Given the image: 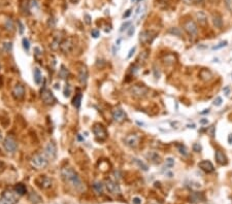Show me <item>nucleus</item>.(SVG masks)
I'll use <instances>...</instances> for the list:
<instances>
[{"instance_id":"f257e3e1","label":"nucleus","mask_w":232,"mask_h":204,"mask_svg":"<svg viewBox=\"0 0 232 204\" xmlns=\"http://www.w3.org/2000/svg\"><path fill=\"white\" fill-rule=\"evenodd\" d=\"M61 176L66 184L69 185V186L72 187L73 189H76V191L81 192V191L85 190V186H84L81 177H79V174H77L71 167L66 166V167L62 168Z\"/></svg>"},{"instance_id":"f03ea898","label":"nucleus","mask_w":232,"mask_h":204,"mask_svg":"<svg viewBox=\"0 0 232 204\" xmlns=\"http://www.w3.org/2000/svg\"><path fill=\"white\" fill-rule=\"evenodd\" d=\"M31 165L35 169H45L49 165V158L45 153H36L31 158Z\"/></svg>"},{"instance_id":"7ed1b4c3","label":"nucleus","mask_w":232,"mask_h":204,"mask_svg":"<svg viewBox=\"0 0 232 204\" xmlns=\"http://www.w3.org/2000/svg\"><path fill=\"white\" fill-rule=\"evenodd\" d=\"M19 200V194L16 191L6 190L3 192L1 198H0V204H17Z\"/></svg>"},{"instance_id":"20e7f679","label":"nucleus","mask_w":232,"mask_h":204,"mask_svg":"<svg viewBox=\"0 0 232 204\" xmlns=\"http://www.w3.org/2000/svg\"><path fill=\"white\" fill-rule=\"evenodd\" d=\"M93 133L95 135V138L96 140L98 141H104L106 140L107 138L108 134H107V131H106L105 127L103 126L102 124H95L93 126Z\"/></svg>"},{"instance_id":"39448f33","label":"nucleus","mask_w":232,"mask_h":204,"mask_svg":"<svg viewBox=\"0 0 232 204\" xmlns=\"http://www.w3.org/2000/svg\"><path fill=\"white\" fill-rule=\"evenodd\" d=\"M3 147L7 153L9 154L16 153L17 149H18V143H17L16 138L14 136H12V135L6 136L3 140Z\"/></svg>"},{"instance_id":"423d86ee","label":"nucleus","mask_w":232,"mask_h":204,"mask_svg":"<svg viewBox=\"0 0 232 204\" xmlns=\"http://www.w3.org/2000/svg\"><path fill=\"white\" fill-rule=\"evenodd\" d=\"M148 92H149V89L143 86V85H135V86H133L130 89L131 95L137 99L143 98L145 96H147Z\"/></svg>"},{"instance_id":"0eeeda50","label":"nucleus","mask_w":232,"mask_h":204,"mask_svg":"<svg viewBox=\"0 0 232 204\" xmlns=\"http://www.w3.org/2000/svg\"><path fill=\"white\" fill-rule=\"evenodd\" d=\"M184 30L190 35V37H195L198 33V27L197 24L193 20H187L183 24Z\"/></svg>"},{"instance_id":"6e6552de","label":"nucleus","mask_w":232,"mask_h":204,"mask_svg":"<svg viewBox=\"0 0 232 204\" xmlns=\"http://www.w3.org/2000/svg\"><path fill=\"white\" fill-rule=\"evenodd\" d=\"M40 97H41V100L45 104L47 105H51V104H54L56 102V98L54 96L53 92L51 90L47 88H43L40 92Z\"/></svg>"},{"instance_id":"1a4fd4ad","label":"nucleus","mask_w":232,"mask_h":204,"mask_svg":"<svg viewBox=\"0 0 232 204\" xmlns=\"http://www.w3.org/2000/svg\"><path fill=\"white\" fill-rule=\"evenodd\" d=\"M156 37V32L150 30L141 31L139 33V41L143 45H149L154 40V38Z\"/></svg>"},{"instance_id":"9d476101","label":"nucleus","mask_w":232,"mask_h":204,"mask_svg":"<svg viewBox=\"0 0 232 204\" xmlns=\"http://www.w3.org/2000/svg\"><path fill=\"white\" fill-rule=\"evenodd\" d=\"M12 95L16 100L21 101L25 97V87L22 84H17L12 91Z\"/></svg>"},{"instance_id":"9b49d317","label":"nucleus","mask_w":232,"mask_h":204,"mask_svg":"<svg viewBox=\"0 0 232 204\" xmlns=\"http://www.w3.org/2000/svg\"><path fill=\"white\" fill-rule=\"evenodd\" d=\"M124 142L127 147H131V149H135L139 144V136L137 134H129L125 137Z\"/></svg>"},{"instance_id":"f8f14e48","label":"nucleus","mask_w":232,"mask_h":204,"mask_svg":"<svg viewBox=\"0 0 232 204\" xmlns=\"http://www.w3.org/2000/svg\"><path fill=\"white\" fill-rule=\"evenodd\" d=\"M112 120L115 121L116 123H123L125 120H126L127 116H126V112L122 109L121 107H117L112 110Z\"/></svg>"},{"instance_id":"ddd939ff","label":"nucleus","mask_w":232,"mask_h":204,"mask_svg":"<svg viewBox=\"0 0 232 204\" xmlns=\"http://www.w3.org/2000/svg\"><path fill=\"white\" fill-rule=\"evenodd\" d=\"M73 47H74V43L71 38L64 39L61 42V45H60V50L65 54L71 53L73 51Z\"/></svg>"},{"instance_id":"4468645a","label":"nucleus","mask_w":232,"mask_h":204,"mask_svg":"<svg viewBox=\"0 0 232 204\" xmlns=\"http://www.w3.org/2000/svg\"><path fill=\"white\" fill-rule=\"evenodd\" d=\"M105 186H106L107 191L110 193V194H112V195H120L121 194V189H120V187H119V185L117 184V182H112V180H107L105 182Z\"/></svg>"},{"instance_id":"2eb2a0df","label":"nucleus","mask_w":232,"mask_h":204,"mask_svg":"<svg viewBox=\"0 0 232 204\" xmlns=\"http://www.w3.org/2000/svg\"><path fill=\"white\" fill-rule=\"evenodd\" d=\"M88 69L86 67V65L84 64H81L79 67V80L81 85H86L88 80Z\"/></svg>"},{"instance_id":"dca6fc26","label":"nucleus","mask_w":232,"mask_h":204,"mask_svg":"<svg viewBox=\"0 0 232 204\" xmlns=\"http://www.w3.org/2000/svg\"><path fill=\"white\" fill-rule=\"evenodd\" d=\"M45 154L49 159L54 160L56 158V155H57V149H56V145L54 144L53 142H49L47 147H45Z\"/></svg>"},{"instance_id":"f3484780","label":"nucleus","mask_w":232,"mask_h":204,"mask_svg":"<svg viewBox=\"0 0 232 204\" xmlns=\"http://www.w3.org/2000/svg\"><path fill=\"white\" fill-rule=\"evenodd\" d=\"M198 167L200 168L201 170H203L204 172L206 173H210L215 170V167L213 165V163L208 160H204V161H201L198 163Z\"/></svg>"},{"instance_id":"a211bd4d","label":"nucleus","mask_w":232,"mask_h":204,"mask_svg":"<svg viewBox=\"0 0 232 204\" xmlns=\"http://www.w3.org/2000/svg\"><path fill=\"white\" fill-rule=\"evenodd\" d=\"M195 18L197 20V23L199 24V26L201 27L208 26V16H206V14L204 11H201V10L197 11L195 14Z\"/></svg>"},{"instance_id":"6ab92c4d","label":"nucleus","mask_w":232,"mask_h":204,"mask_svg":"<svg viewBox=\"0 0 232 204\" xmlns=\"http://www.w3.org/2000/svg\"><path fill=\"white\" fill-rule=\"evenodd\" d=\"M36 182H37V185L43 189H49L50 187L52 186V180L45 175L40 176L38 180H36Z\"/></svg>"},{"instance_id":"aec40b11","label":"nucleus","mask_w":232,"mask_h":204,"mask_svg":"<svg viewBox=\"0 0 232 204\" xmlns=\"http://www.w3.org/2000/svg\"><path fill=\"white\" fill-rule=\"evenodd\" d=\"M212 21L213 24L216 28H222L223 26V19L219 12H213L212 14Z\"/></svg>"},{"instance_id":"412c9836","label":"nucleus","mask_w":232,"mask_h":204,"mask_svg":"<svg viewBox=\"0 0 232 204\" xmlns=\"http://www.w3.org/2000/svg\"><path fill=\"white\" fill-rule=\"evenodd\" d=\"M215 157H216L217 162H218L220 165H227V163H228V160H227L226 155H225L222 151H220V149L216 151V155H215Z\"/></svg>"},{"instance_id":"4be33fe9","label":"nucleus","mask_w":232,"mask_h":204,"mask_svg":"<svg viewBox=\"0 0 232 204\" xmlns=\"http://www.w3.org/2000/svg\"><path fill=\"white\" fill-rule=\"evenodd\" d=\"M199 76L202 80L208 82V80H210L213 78V73L208 69H202L201 71L199 72Z\"/></svg>"},{"instance_id":"5701e85b","label":"nucleus","mask_w":232,"mask_h":204,"mask_svg":"<svg viewBox=\"0 0 232 204\" xmlns=\"http://www.w3.org/2000/svg\"><path fill=\"white\" fill-rule=\"evenodd\" d=\"M147 158L149 160H151V161L153 162V163H155V164H159L161 162L160 156H159L158 154L156 153V152H150V153L147 155Z\"/></svg>"},{"instance_id":"b1692460","label":"nucleus","mask_w":232,"mask_h":204,"mask_svg":"<svg viewBox=\"0 0 232 204\" xmlns=\"http://www.w3.org/2000/svg\"><path fill=\"white\" fill-rule=\"evenodd\" d=\"M33 76H34V82L36 85H40L41 80H43V76H41L40 70L38 68H34V71H33Z\"/></svg>"},{"instance_id":"393cba45","label":"nucleus","mask_w":232,"mask_h":204,"mask_svg":"<svg viewBox=\"0 0 232 204\" xmlns=\"http://www.w3.org/2000/svg\"><path fill=\"white\" fill-rule=\"evenodd\" d=\"M14 191H16L19 195H25L27 193V188L25 185L18 184V185H16V187H14Z\"/></svg>"},{"instance_id":"a878e982","label":"nucleus","mask_w":232,"mask_h":204,"mask_svg":"<svg viewBox=\"0 0 232 204\" xmlns=\"http://www.w3.org/2000/svg\"><path fill=\"white\" fill-rule=\"evenodd\" d=\"M81 98H83V95H81V92H79L77 94L74 96L73 100H72V104H73V106L76 108L79 109V106H81Z\"/></svg>"},{"instance_id":"bb28decb","label":"nucleus","mask_w":232,"mask_h":204,"mask_svg":"<svg viewBox=\"0 0 232 204\" xmlns=\"http://www.w3.org/2000/svg\"><path fill=\"white\" fill-rule=\"evenodd\" d=\"M61 39L58 38V37H55V39L53 40V42L51 43V47L52 50H54V51H57L58 49L60 47V45H61Z\"/></svg>"},{"instance_id":"cd10ccee","label":"nucleus","mask_w":232,"mask_h":204,"mask_svg":"<svg viewBox=\"0 0 232 204\" xmlns=\"http://www.w3.org/2000/svg\"><path fill=\"white\" fill-rule=\"evenodd\" d=\"M93 188H94V190L96 191V193H98V194H102V192H103V185H102L100 182H94Z\"/></svg>"},{"instance_id":"c85d7f7f","label":"nucleus","mask_w":232,"mask_h":204,"mask_svg":"<svg viewBox=\"0 0 232 204\" xmlns=\"http://www.w3.org/2000/svg\"><path fill=\"white\" fill-rule=\"evenodd\" d=\"M228 45V41L227 40H224V41H221V42H219L218 45H214V47H212L214 51H216V50H220V49H223V47H227Z\"/></svg>"},{"instance_id":"c756f323","label":"nucleus","mask_w":232,"mask_h":204,"mask_svg":"<svg viewBox=\"0 0 232 204\" xmlns=\"http://www.w3.org/2000/svg\"><path fill=\"white\" fill-rule=\"evenodd\" d=\"M67 75H68V70L66 69L64 66H61V69H60V71H59V76L61 78H66Z\"/></svg>"},{"instance_id":"7c9ffc66","label":"nucleus","mask_w":232,"mask_h":204,"mask_svg":"<svg viewBox=\"0 0 232 204\" xmlns=\"http://www.w3.org/2000/svg\"><path fill=\"white\" fill-rule=\"evenodd\" d=\"M175 62V57L172 55H168L167 57L164 58V63L165 64H173Z\"/></svg>"},{"instance_id":"2f4dec72","label":"nucleus","mask_w":232,"mask_h":204,"mask_svg":"<svg viewBox=\"0 0 232 204\" xmlns=\"http://www.w3.org/2000/svg\"><path fill=\"white\" fill-rule=\"evenodd\" d=\"M169 33H171V34L173 35H177V36H182V30L179 28H177V27H173V28H171L170 30H169Z\"/></svg>"},{"instance_id":"473e14b6","label":"nucleus","mask_w":232,"mask_h":204,"mask_svg":"<svg viewBox=\"0 0 232 204\" xmlns=\"http://www.w3.org/2000/svg\"><path fill=\"white\" fill-rule=\"evenodd\" d=\"M5 27H6V29H7V30H9V31H14V22H12V21L10 20V19H8V20L6 21Z\"/></svg>"},{"instance_id":"72a5a7b5","label":"nucleus","mask_w":232,"mask_h":204,"mask_svg":"<svg viewBox=\"0 0 232 204\" xmlns=\"http://www.w3.org/2000/svg\"><path fill=\"white\" fill-rule=\"evenodd\" d=\"M133 160H134V162L137 164V165L139 166V167L141 168V169H143V170H145V171H147V170H148V166L146 165V164L143 163V162H141L139 159H133Z\"/></svg>"},{"instance_id":"f704fd0d","label":"nucleus","mask_w":232,"mask_h":204,"mask_svg":"<svg viewBox=\"0 0 232 204\" xmlns=\"http://www.w3.org/2000/svg\"><path fill=\"white\" fill-rule=\"evenodd\" d=\"M177 149H179V153H181L182 155L188 156V152H187V149L185 147V145H183V144H177Z\"/></svg>"},{"instance_id":"c9c22d12","label":"nucleus","mask_w":232,"mask_h":204,"mask_svg":"<svg viewBox=\"0 0 232 204\" xmlns=\"http://www.w3.org/2000/svg\"><path fill=\"white\" fill-rule=\"evenodd\" d=\"M224 3L227 9L232 14V0H224Z\"/></svg>"},{"instance_id":"e433bc0d","label":"nucleus","mask_w":232,"mask_h":204,"mask_svg":"<svg viewBox=\"0 0 232 204\" xmlns=\"http://www.w3.org/2000/svg\"><path fill=\"white\" fill-rule=\"evenodd\" d=\"M130 26H131V22H126V23H124V24H122V26H121L120 31H121V32H123V31L127 30V29H128V27H130Z\"/></svg>"},{"instance_id":"4c0bfd02","label":"nucleus","mask_w":232,"mask_h":204,"mask_svg":"<svg viewBox=\"0 0 232 204\" xmlns=\"http://www.w3.org/2000/svg\"><path fill=\"white\" fill-rule=\"evenodd\" d=\"M23 47L26 51H29V47H30V43L27 38H23Z\"/></svg>"},{"instance_id":"58836bf2","label":"nucleus","mask_w":232,"mask_h":204,"mask_svg":"<svg viewBox=\"0 0 232 204\" xmlns=\"http://www.w3.org/2000/svg\"><path fill=\"white\" fill-rule=\"evenodd\" d=\"M193 149L194 152H196V153H200L202 149V147L199 144V143H194L193 144Z\"/></svg>"},{"instance_id":"ea45409f","label":"nucleus","mask_w":232,"mask_h":204,"mask_svg":"<svg viewBox=\"0 0 232 204\" xmlns=\"http://www.w3.org/2000/svg\"><path fill=\"white\" fill-rule=\"evenodd\" d=\"M222 102H223V100H222L221 97H217V98L214 100V105L215 106H221L222 105Z\"/></svg>"},{"instance_id":"a19ab883","label":"nucleus","mask_w":232,"mask_h":204,"mask_svg":"<svg viewBox=\"0 0 232 204\" xmlns=\"http://www.w3.org/2000/svg\"><path fill=\"white\" fill-rule=\"evenodd\" d=\"M3 49L5 50L6 52H9L12 50V42H5L3 43Z\"/></svg>"},{"instance_id":"79ce46f5","label":"nucleus","mask_w":232,"mask_h":204,"mask_svg":"<svg viewBox=\"0 0 232 204\" xmlns=\"http://www.w3.org/2000/svg\"><path fill=\"white\" fill-rule=\"evenodd\" d=\"M135 51H136V47H133L132 49L130 50V52H129V54H128V56H127V59H130L131 57L133 56V54L135 53Z\"/></svg>"},{"instance_id":"37998d69","label":"nucleus","mask_w":232,"mask_h":204,"mask_svg":"<svg viewBox=\"0 0 232 204\" xmlns=\"http://www.w3.org/2000/svg\"><path fill=\"white\" fill-rule=\"evenodd\" d=\"M134 31H135L134 27H133V26H130V27H129V31H128V36H129V37H131V36H132V35H133V34H134Z\"/></svg>"},{"instance_id":"c03bdc74","label":"nucleus","mask_w":232,"mask_h":204,"mask_svg":"<svg viewBox=\"0 0 232 204\" xmlns=\"http://www.w3.org/2000/svg\"><path fill=\"white\" fill-rule=\"evenodd\" d=\"M85 22L87 25L91 24V17H90L89 14H85Z\"/></svg>"},{"instance_id":"a18cd8bd","label":"nucleus","mask_w":232,"mask_h":204,"mask_svg":"<svg viewBox=\"0 0 232 204\" xmlns=\"http://www.w3.org/2000/svg\"><path fill=\"white\" fill-rule=\"evenodd\" d=\"M91 35L94 37V38H97V37L99 36V31H98V30H92Z\"/></svg>"},{"instance_id":"49530a36","label":"nucleus","mask_w":232,"mask_h":204,"mask_svg":"<svg viewBox=\"0 0 232 204\" xmlns=\"http://www.w3.org/2000/svg\"><path fill=\"white\" fill-rule=\"evenodd\" d=\"M166 164L168 166H172L174 164V161H173L172 158H168V159H166Z\"/></svg>"},{"instance_id":"de8ad7c7","label":"nucleus","mask_w":232,"mask_h":204,"mask_svg":"<svg viewBox=\"0 0 232 204\" xmlns=\"http://www.w3.org/2000/svg\"><path fill=\"white\" fill-rule=\"evenodd\" d=\"M147 57H148V53H147V52H143V53L140 54V56H139V58H140V59L143 60H143L147 59Z\"/></svg>"},{"instance_id":"09e8293b","label":"nucleus","mask_w":232,"mask_h":204,"mask_svg":"<svg viewBox=\"0 0 232 204\" xmlns=\"http://www.w3.org/2000/svg\"><path fill=\"white\" fill-rule=\"evenodd\" d=\"M196 1H197V0H183L184 3H185V4H188V5H190V4H194Z\"/></svg>"},{"instance_id":"8fccbe9b","label":"nucleus","mask_w":232,"mask_h":204,"mask_svg":"<svg viewBox=\"0 0 232 204\" xmlns=\"http://www.w3.org/2000/svg\"><path fill=\"white\" fill-rule=\"evenodd\" d=\"M133 204H141V200L138 198V197H135V198H133Z\"/></svg>"},{"instance_id":"3c124183","label":"nucleus","mask_w":232,"mask_h":204,"mask_svg":"<svg viewBox=\"0 0 232 204\" xmlns=\"http://www.w3.org/2000/svg\"><path fill=\"white\" fill-rule=\"evenodd\" d=\"M19 26H20V34H23V31H24V26L21 22H18Z\"/></svg>"},{"instance_id":"603ef678","label":"nucleus","mask_w":232,"mask_h":204,"mask_svg":"<svg viewBox=\"0 0 232 204\" xmlns=\"http://www.w3.org/2000/svg\"><path fill=\"white\" fill-rule=\"evenodd\" d=\"M130 14H131V9H128V10H127V11H126V14H124V16H123V18H124V19L128 18V17L130 16Z\"/></svg>"},{"instance_id":"864d4df0","label":"nucleus","mask_w":232,"mask_h":204,"mask_svg":"<svg viewBox=\"0 0 232 204\" xmlns=\"http://www.w3.org/2000/svg\"><path fill=\"white\" fill-rule=\"evenodd\" d=\"M200 124H202V125H205V124H208V119H202V120H200Z\"/></svg>"},{"instance_id":"5fc2aeb1","label":"nucleus","mask_w":232,"mask_h":204,"mask_svg":"<svg viewBox=\"0 0 232 204\" xmlns=\"http://www.w3.org/2000/svg\"><path fill=\"white\" fill-rule=\"evenodd\" d=\"M214 130H215V126H212V127H210V136H212V137H214V136H215V134H214Z\"/></svg>"},{"instance_id":"6e6d98bb","label":"nucleus","mask_w":232,"mask_h":204,"mask_svg":"<svg viewBox=\"0 0 232 204\" xmlns=\"http://www.w3.org/2000/svg\"><path fill=\"white\" fill-rule=\"evenodd\" d=\"M208 1H210V3H213V4H218L219 2H220V0H208Z\"/></svg>"},{"instance_id":"4d7b16f0","label":"nucleus","mask_w":232,"mask_h":204,"mask_svg":"<svg viewBox=\"0 0 232 204\" xmlns=\"http://www.w3.org/2000/svg\"><path fill=\"white\" fill-rule=\"evenodd\" d=\"M228 142L230 143V144H232V133L228 136Z\"/></svg>"},{"instance_id":"13d9d810","label":"nucleus","mask_w":232,"mask_h":204,"mask_svg":"<svg viewBox=\"0 0 232 204\" xmlns=\"http://www.w3.org/2000/svg\"><path fill=\"white\" fill-rule=\"evenodd\" d=\"M208 112H210V109H204L203 111H201V114H204V113H208Z\"/></svg>"},{"instance_id":"bf43d9fd","label":"nucleus","mask_w":232,"mask_h":204,"mask_svg":"<svg viewBox=\"0 0 232 204\" xmlns=\"http://www.w3.org/2000/svg\"><path fill=\"white\" fill-rule=\"evenodd\" d=\"M70 1H71L72 3H77V2H79V0H70Z\"/></svg>"},{"instance_id":"052dcab7","label":"nucleus","mask_w":232,"mask_h":204,"mask_svg":"<svg viewBox=\"0 0 232 204\" xmlns=\"http://www.w3.org/2000/svg\"><path fill=\"white\" fill-rule=\"evenodd\" d=\"M2 167H3V165H2V163H1V162H0V171H1V170H2Z\"/></svg>"},{"instance_id":"680f3d73","label":"nucleus","mask_w":232,"mask_h":204,"mask_svg":"<svg viewBox=\"0 0 232 204\" xmlns=\"http://www.w3.org/2000/svg\"><path fill=\"white\" fill-rule=\"evenodd\" d=\"M0 139H1V131H0Z\"/></svg>"},{"instance_id":"e2e57ef3","label":"nucleus","mask_w":232,"mask_h":204,"mask_svg":"<svg viewBox=\"0 0 232 204\" xmlns=\"http://www.w3.org/2000/svg\"><path fill=\"white\" fill-rule=\"evenodd\" d=\"M132 1H134V0H132Z\"/></svg>"}]
</instances>
